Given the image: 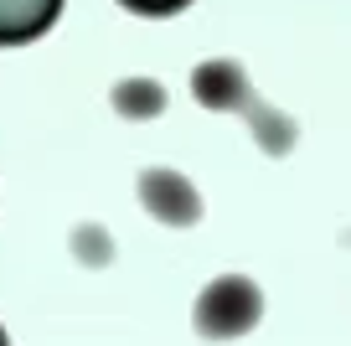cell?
Here are the masks:
<instances>
[{
	"label": "cell",
	"mask_w": 351,
	"mask_h": 346,
	"mask_svg": "<svg viewBox=\"0 0 351 346\" xmlns=\"http://www.w3.org/2000/svg\"><path fill=\"white\" fill-rule=\"evenodd\" d=\"M191 88H197V98H202L207 108H238L269 155H285L289 145H295V119H285L279 108L263 104V98L253 93L248 73H243L238 62H228V57H217V62H202L197 73H191Z\"/></svg>",
	"instance_id": "6da1fadb"
},
{
	"label": "cell",
	"mask_w": 351,
	"mask_h": 346,
	"mask_svg": "<svg viewBox=\"0 0 351 346\" xmlns=\"http://www.w3.org/2000/svg\"><path fill=\"white\" fill-rule=\"evenodd\" d=\"M258 310H263L258 284L243 279V274H222V279H212L207 290H202V300H197V331L207 336V341H232V336L253 331Z\"/></svg>",
	"instance_id": "7a4b0ae2"
},
{
	"label": "cell",
	"mask_w": 351,
	"mask_h": 346,
	"mask_svg": "<svg viewBox=\"0 0 351 346\" xmlns=\"http://www.w3.org/2000/svg\"><path fill=\"white\" fill-rule=\"evenodd\" d=\"M140 202L150 207V217H160V222H171V227H186V222L202 217L197 186H191L181 171H165V165L140 176Z\"/></svg>",
	"instance_id": "3957f363"
},
{
	"label": "cell",
	"mask_w": 351,
	"mask_h": 346,
	"mask_svg": "<svg viewBox=\"0 0 351 346\" xmlns=\"http://www.w3.org/2000/svg\"><path fill=\"white\" fill-rule=\"evenodd\" d=\"M62 0H0V47L36 42L42 32H52Z\"/></svg>",
	"instance_id": "277c9868"
},
{
	"label": "cell",
	"mask_w": 351,
	"mask_h": 346,
	"mask_svg": "<svg viewBox=\"0 0 351 346\" xmlns=\"http://www.w3.org/2000/svg\"><path fill=\"white\" fill-rule=\"evenodd\" d=\"M114 104H119L130 119H150V114H160V108H165V93L150 83V78H134V83H119Z\"/></svg>",
	"instance_id": "5b68a950"
},
{
	"label": "cell",
	"mask_w": 351,
	"mask_h": 346,
	"mask_svg": "<svg viewBox=\"0 0 351 346\" xmlns=\"http://www.w3.org/2000/svg\"><path fill=\"white\" fill-rule=\"evenodd\" d=\"M124 11H140V16H176V11H186L191 0H119Z\"/></svg>",
	"instance_id": "8992f818"
},
{
	"label": "cell",
	"mask_w": 351,
	"mask_h": 346,
	"mask_svg": "<svg viewBox=\"0 0 351 346\" xmlns=\"http://www.w3.org/2000/svg\"><path fill=\"white\" fill-rule=\"evenodd\" d=\"M0 346H5V331H0Z\"/></svg>",
	"instance_id": "52a82bcc"
}]
</instances>
